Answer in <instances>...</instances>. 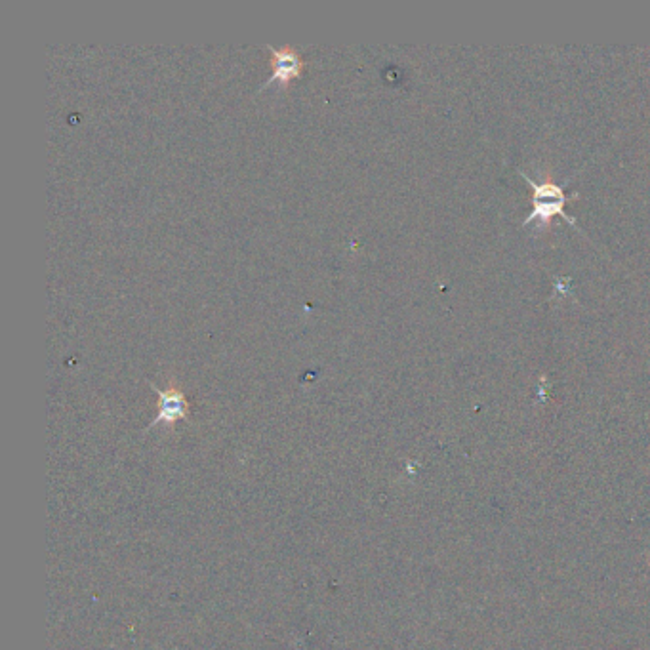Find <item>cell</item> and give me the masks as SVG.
<instances>
[{
  "mask_svg": "<svg viewBox=\"0 0 650 650\" xmlns=\"http://www.w3.org/2000/svg\"><path fill=\"white\" fill-rule=\"evenodd\" d=\"M525 176V180L530 183V187L534 189V210L532 214L525 218L523 224L527 225L534 220H540L542 224L549 225L551 218L555 216H563L569 224L576 225V220L565 214L563 206L567 203V195L563 185H557L553 182H534L529 178L525 172H521Z\"/></svg>",
  "mask_w": 650,
  "mask_h": 650,
  "instance_id": "6da1fadb",
  "label": "cell"
},
{
  "mask_svg": "<svg viewBox=\"0 0 650 650\" xmlns=\"http://www.w3.org/2000/svg\"><path fill=\"white\" fill-rule=\"evenodd\" d=\"M265 48L271 52L273 73H271V77L260 86L258 92H262L264 88H267V86L273 84V82H279V84L286 86L288 82L294 81V79L300 77V73L304 71L305 61L298 48H294V46L275 48V46H271V44H267Z\"/></svg>",
  "mask_w": 650,
  "mask_h": 650,
  "instance_id": "7a4b0ae2",
  "label": "cell"
},
{
  "mask_svg": "<svg viewBox=\"0 0 650 650\" xmlns=\"http://www.w3.org/2000/svg\"><path fill=\"white\" fill-rule=\"evenodd\" d=\"M149 386L159 393V414L151 422V427L157 426L161 422L174 424L176 420H182L189 416V403L178 387L170 386L168 389H159L153 382H149Z\"/></svg>",
  "mask_w": 650,
  "mask_h": 650,
  "instance_id": "3957f363",
  "label": "cell"
}]
</instances>
